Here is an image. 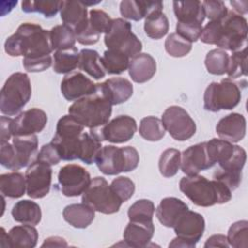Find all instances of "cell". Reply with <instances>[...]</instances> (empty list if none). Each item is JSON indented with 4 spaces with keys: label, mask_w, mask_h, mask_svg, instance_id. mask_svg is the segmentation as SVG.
<instances>
[{
    "label": "cell",
    "mask_w": 248,
    "mask_h": 248,
    "mask_svg": "<svg viewBox=\"0 0 248 248\" xmlns=\"http://www.w3.org/2000/svg\"><path fill=\"white\" fill-rule=\"evenodd\" d=\"M4 49L11 56L27 58L50 55L53 51L49 31L43 29L39 24L31 22L21 23L16 33L5 41Z\"/></svg>",
    "instance_id": "6da1fadb"
},
{
    "label": "cell",
    "mask_w": 248,
    "mask_h": 248,
    "mask_svg": "<svg viewBox=\"0 0 248 248\" xmlns=\"http://www.w3.org/2000/svg\"><path fill=\"white\" fill-rule=\"evenodd\" d=\"M179 189L193 203L202 207L228 202L232 193L223 183L199 174L182 177L179 181Z\"/></svg>",
    "instance_id": "7a4b0ae2"
},
{
    "label": "cell",
    "mask_w": 248,
    "mask_h": 248,
    "mask_svg": "<svg viewBox=\"0 0 248 248\" xmlns=\"http://www.w3.org/2000/svg\"><path fill=\"white\" fill-rule=\"evenodd\" d=\"M112 105L98 89L93 94L75 101L69 107V114L89 129L107 124L111 115Z\"/></svg>",
    "instance_id": "3957f363"
},
{
    "label": "cell",
    "mask_w": 248,
    "mask_h": 248,
    "mask_svg": "<svg viewBox=\"0 0 248 248\" xmlns=\"http://www.w3.org/2000/svg\"><path fill=\"white\" fill-rule=\"evenodd\" d=\"M0 110L4 115L18 114L31 98L32 88L29 77L25 73L12 74L1 89Z\"/></svg>",
    "instance_id": "277c9868"
},
{
    "label": "cell",
    "mask_w": 248,
    "mask_h": 248,
    "mask_svg": "<svg viewBox=\"0 0 248 248\" xmlns=\"http://www.w3.org/2000/svg\"><path fill=\"white\" fill-rule=\"evenodd\" d=\"M95 163L104 174L115 175L134 170L140 163V155L133 146L105 145L100 149Z\"/></svg>",
    "instance_id": "5b68a950"
},
{
    "label": "cell",
    "mask_w": 248,
    "mask_h": 248,
    "mask_svg": "<svg viewBox=\"0 0 248 248\" xmlns=\"http://www.w3.org/2000/svg\"><path fill=\"white\" fill-rule=\"evenodd\" d=\"M37 150L38 138L36 135L15 136L12 143L1 142L0 163L6 169L17 170L31 164Z\"/></svg>",
    "instance_id": "8992f818"
},
{
    "label": "cell",
    "mask_w": 248,
    "mask_h": 248,
    "mask_svg": "<svg viewBox=\"0 0 248 248\" xmlns=\"http://www.w3.org/2000/svg\"><path fill=\"white\" fill-rule=\"evenodd\" d=\"M241 81L227 78L219 82H211L203 95L204 109L212 112L230 110L235 108L241 99Z\"/></svg>",
    "instance_id": "52a82bcc"
},
{
    "label": "cell",
    "mask_w": 248,
    "mask_h": 248,
    "mask_svg": "<svg viewBox=\"0 0 248 248\" xmlns=\"http://www.w3.org/2000/svg\"><path fill=\"white\" fill-rule=\"evenodd\" d=\"M247 20L233 11L219 21L216 46L224 50L237 51L247 46Z\"/></svg>",
    "instance_id": "ba28073f"
},
{
    "label": "cell",
    "mask_w": 248,
    "mask_h": 248,
    "mask_svg": "<svg viewBox=\"0 0 248 248\" xmlns=\"http://www.w3.org/2000/svg\"><path fill=\"white\" fill-rule=\"evenodd\" d=\"M81 202L95 211L104 214H113L119 211L122 202L102 176L94 177L87 189L83 192Z\"/></svg>",
    "instance_id": "9c48e42d"
},
{
    "label": "cell",
    "mask_w": 248,
    "mask_h": 248,
    "mask_svg": "<svg viewBox=\"0 0 248 248\" xmlns=\"http://www.w3.org/2000/svg\"><path fill=\"white\" fill-rule=\"evenodd\" d=\"M105 45L108 49H117L130 58L140 53L142 44L140 39L132 32V25L124 18L112 19L111 25L104 37Z\"/></svg>",
    "instance_id": "30bf717a"
},
{
    "label": "cell",
    "mask_w": 248,
    "mask_h": 248,
    "mask_svg": "<svg viewBox=\"0 0 248 248\" xmlns=\"http://www.w3.org/2000/svg\"><path fill=\"white\" fill-rule=\"evenodd\" d=\"M172 228L176 237L169 247L194 248L203 234L205 222L202 214L187 209L178 217Z\"/></svg>",
    "instance_id": "8fae6325"
},
{
    "label": "cell",
    "mask_w": 248,
    "mask_h": 248,
    "mask_svg": "<svg viewBox=\"0 0 248 248\" xmlns=\"http://www.w3.org/2000/svg\"><path fill=\"white\" fill-rule=\"evenodd\" d=\"M161 120L166 131L176 140H187L196 133L195 121L179 106H170L166 108Z\"/></svg>",
    "instance_id": "7c38bea8"
},
{
    "label": "cell",
    "mask_w": 248,
    "mask_h": 248,
    "mask_svg": "<svg viewBox=\"0 0 248 248\" xmlns=\"http://www.w3.org/2000/svg\"><path fill=\"white\" fill-rule=\"evenodd\" d=\"M101 141L123 143L130 140L136 131L137 122L129 115H118L102 127L89 129Z\"/></svg>",
    "instance_id": "4fadbf2b"
},
{
    "label": "cell",
    "mask_w": 248,
    "mask_h": 248,
    "mask_svg": "<svg viewBox=\"0 0 248 248\" xmlns=\"http://www.w3.org/2000/svg\"><path fill=\"white\" fill-rule=\"evenodd\" d=\"M91 180L90 173L87 170L77 164H68L62 167L58 172L60 191L66 197L82 195Z\"/></svg>",
    "instance_id": "5bb4252c"
},
{
    "label": "cell",
    "mask_w": 248,
    "mask_h": 248,
    "mask_svg": "<svg viewBox=\"0 0 248 248\" xmlns=\"http://www.w3.org/2000/svg\"><path fill=\"white\" fill-rule=\"evenodd\" d=\"M51 166L36 160L25 171L26 193L32 199L46 197L51 186Z\"/></svg>",
    "instance_id": "9a60e30c"
},
{
    "label": "cell",
    "mask_w": 248,
    "mask_h": 248,
    "mask_svg": "<svg viewBox=\"0 0 248 248\" xmlns=\"http://www.w3.org/2000/svg\"><path fill=\"white\" fill-rule=\"evenodd\" d=\"M47 123L46 113L39 108H32L20 112L12 120V135L29 136L40 133Z\"/></svg>",
    "instance_id": "2e32d148"
},
{
    "label": "cell",
    "mask_w": 248,
    "mask_h": 248,
    "mask_svg": "<svg viewBox=\"0 0 248 248\" xmlns=\"http://www.w3.org/2000/svg\"><path fill=\"white\" fill-rule=\"evenodd\" d=\"M61 93L68 101H77L97 91V83L80 72L67 74L61 81Z\"/></svg>",
    "instance_id": "e0dca14e"
},
{
    "label": "cell",
    "mask_w": 248,
    "mask_h": 248,
    "mask_svg": "<svg viewBox=\"0 0 248 248\" xmlns=\"http://www.w3.org/2000/svg\"><path fill=\"white\" fill-rule=\"evenodd\" d=\"M206 151V141L189 146L181 154V170L186 175H196L212 168Z\"/></svg>",
    "instance_id": "ac0fdd59"
},
{
    "label": "cell",
    "mask_w": 248,
    "mask_h": 248,
    "mask_svg": "<svg viewBox=\"0 0 248 248\" xmlns=\"http://www.w3.org/2000/svg\"><path fill=\"white\" fill-rule=\"evenodd\" d=\"M216 133L221 140L232 143L238 142L245 137L246 119L240 113H230L219 120Z\"/></svg>",
    "instance_id": "d6986e66"
},
{
    "label": "cell",
    "mask_w": 248,
    "mask_h": 248,
    "mask_svg": "<svg viewBox=\"0 0 248 248\" xmlns=\"http://www.w3.org/2000/svg\"><path fill=\"white\" fill-rule=\"evenodd\" d=\"M60 16L63 24L72 28L75 35L82 31L89 22L87 8L82 1H63Z\"/></svg>",
    "instance_id": "ffe728a7"
},
{
    "label": "cell",
    "mask_w": 248,
    "mask_h": 248,
    "mask_svg": "<svg viewBox=\"0 0 248 248\" xmlns=\"http://www.w3.org/2000/svg\"><path fill=\"white\" fill-rule=\"evenodd\" d=\"M97 87L112 106L126 102L134 91L131 81L122 77L110 78L102 83H97Z\"/></svg>",
    "instance_id": "44dd1931"
},
{
    "label": "cell",
    "mask_w": 248,
    "mask_h": 248,
    "mask_svg": "<svg viewBox=\"0 0 248 248\" xmlns=\"http://www.w3.org/2000/svg\"><path fill=\"white\" fill-rule=\"evenodd\" d=\"M154 230L153 221H130L123 232L124 241L128 246L145 247L153 237Z\"/></svg>",
    "instance_id": "7402d4cb"
},
{
    "label": "cell",
    "mask_w": 248,
    "mask_h": 248,
    "mask_svg": "<svg viewBox=\"0 0 248 248\" xmlns=\"http://www.w3.org/2000/svg\"><path fill=\"white\" fill-rule=\"evenodd\" d=\"M128 71L135 82H146L156 73V61L150 54L140 52L130 59Z\"/></svg>",
    "instance_id": "603a6c76"
},
{
    "label": "cell",
    "mask_w": 248,
    "mask_h": 248,
    "mask_svg": "<svg viewBox=\"0 0 248 248\" xmlns=\"http://www.w3.org/2000/svg\"><path fill=\"white\" fill-rule=\"evenodd\" d=\"M189 209L188 205L175 197L164 198L156 208V217L167 228H172L178 217Z\"/></svg>",
    "instance_id": "cb8c5ba5"
},
{
    "label": "cell",
    "mask_w": 248,
    "mask_h": 248,
    "mask_svg": "<svg viewBox=\"0 0 248 248\" xmlns=\"http://www.w3.org/2000/svg\"><path fill=\"white\" fill-rule=\"evenodd\" d=\"M172 5L177 22L202 24L205 15L201 1H173Z\"/></svg>",
    "instance_id": "d4e9b609"
},
{
    "label": "cell",
    "mask_w": 248,
    "mask_h": 248,
    "mask_svg": "<svg viewBox=\"0 0 248 248\" xmlns=\"http://www.w3.org/2000/svg\"><path fill=\"white\" fill-rule=\"evenodd\" d=\"M66 222L77 229L87 228L95 218V210L86 203H72L63 209Z\"/></svg>",
    "instance_id": "484cf974"
},
{
    "label": "cell",
    "mask_w": 248,
    "mask_h": 248,
    "mask_svg": "<svg viewBox=\"0 0 248 248\" xmlns=\"http://www.w3.org/2000/svg\"><path fill=\"white\" fill-rule=\"evenodd\" d=\"M38 231L32 225L13 227L8 232V247L34 248L38 242Z\"/></svg>",
    "instance_id": "4316f807"
},
{
    "label": "cell",
    "mask_w": 248,
    "mask_h": 248,
    "mask_svg": "<svg viewBox=\"0 0 248 248\" xmlns=\"http://www.w3.org/2000/svg\"><path fill=\"white\" fill-rule=\"evenodd\" d=\"M12 216L16 222L36 226L41 222L42 211L39 204L31 200H21L12 208Z\"/></svg>",
    "instance_id": "83f0119b"
},
{
    "label": "cell",
    "mask_w": 248,
    "mask_h": 248,
    "mask_svg": "<svg viewBox=\"0 0 248 248\" xmlns=\"http://www.w3.org/2000/svg\"><path fill=\"white\" fill-rule=\"evenodd\" d=\"M0 191L3 197L17 199L26 191L25 175L18 171H11L0 175Z\"/></svg>",
    "instance_id": "f1b7e54d"
},
{
    "label": "cell",
    "mask_w": 248,
    "mask_h": 248,
    "mask_svg": "<svg viewBox=\"0 0 248 248\" xmlns=\"http://www.w3.org/2000/svg\"><path fill=\"white\" fill-rule=\"evenodd\" d=\"M78 68L95 79H100L107 74L102 64L101 56L94 49L83 48L79 51Z\"/></svg>",
    "instance_id": "f546056e"
},
{
    "label": "cell",
    "mask_w": 248,
    "mask_h": 248,
    "mask_svg": "<svg viewBox=\"0 0 248 248\" xmlns=\"http://www.w3.org/2000/svg\"><path fill=\"white\" fill-rule=\"evenodd\" d=\"M236 145L221 139H211L206 141V151L212 166H221L227 163L233 155Z\"/></svg>",
    "instance_id": "4dcf8cb0"
},
{
    "label": "cell",
    "mask_w": 248,
    "mask_h": 248,
    "mask_svg": "<svg viewBox=\"0 0 248 248\" xmlns=\"http://www.w3.org/2000/svg\"><path fill=\"white\" fill-rule=\"evenodd\" d=\"M79 52L76 46L56 50L53 55V71L57 74L72 73L78 65Z\"/></svg>",
    "instance_id": "1f68e13d"
},
{
    "label": "cell",
    "mask_w": 248,
    "mask_h": 248,
    "mask_svg": "<svg viewBox=\"0 0 248 248\" xmlns=\"http://www.w3.org/2000/svg\"><path fill=\"white\" fill-rule=\"evenodd\" d=\"M102 148V141L90 131L83 132L79 139L78 159L87 165L95 163L96 157Z\"/></svg>",
    "instance_id": "d6a6232c"
},
{
    "label": "cell",
    "mask_w": 248,
    "mask_h": 248,
    "mask_svg": "<svg viewBox=\"0 0 248 248\" xmlns=\"http://www.w3.org/2000/svg\"><path fill=\"white\" fill-rule=\"evenodd\" d=\"M101 59L107 74L119 75L128 69L131 58L120 50L107 49Z\"/></svg>",
    "instance_id": "836d02e7"
},
{
    "label": "cell",
    "mask_w": 248,
    "mask_h": 248,
    "mask_svg": "<svg viewBox=\"0 0 248 248\" xmlns=\"http://www.w3.org/2000/svg\"><path fill=\"white\" fill-rule=\"evenodd\" d=\"M143 27L145 34L149 38L159 40L169 31V19L163 11L154 12L145 17Z\"/></svg>",
    "instance_id": "e575fe53"
},
{
    "label": "cell",
    "mask_w": 248,
    "mask_h": 248,
    "mask_svg": "<svg viewBox=\"0 0 248 248\" xmlns=\"http://www.w3.org/2000/svg\"><path fill=\"white\" fill-rule=\"evenodd\" d=\"M50 44L53 50H60L75 46L77 41L75 32L65 24L55 25L49 30Z\"/></svg>",
    "instance_id": "d590c367"
},
{
    "label": "cell",
    "mask_w": 248,
    "mask_h": 248,
    "mask_svg": "<svg viewBox=\"0 0 248 248\" xmlns=\"http://www.w3.org/2000/svg\"><path fill=\"white\" fill-rule=\"evenodd\" d=\"M84 126L78 122L72 115L62 116L56 125V133L52 139L54 140H74L83 133Z\"/></svg>",
    "instance_id": "8d00e7d4"
},
{
    "label": "cell",
    "mask_w": 248,
    "mask_h": 248,
    "mask_svg": "<svg viewBox=\"0 0 248 248\" xmlns=\"http://www.w3.org/2000/svg\"><path fill=\"white\" fill-rule=\"evenodd\" d=\"M181 153L175 148H168L164 150L159 159V170L165 177L175 175L180 169Z\"/></svg>",
    "instance_id": "74e56055"
},
{
    "label": "cell",
    "mask_w": 248,
    "mask_h": 248,
    "mask_svg": "<svg viewBox=\"0 0 248 248\" xmlns=\"http://www.w3.org/2000/svg\"><path fill=\"white\" fill-rule=\"evenodd\" d=\"M139 132L144 140L157 141L164 138L166 129L160 118L155 116H146L140 120Z\"/></svg>",
    "instance_id": "f35d334b"
},
{
    "label": "cell",
    "mask_w": 248,
    "mask_h": 248,
    "mask_svg": "<svg viewBox=\"0 0 248 248\" xmlns=\"http://www.w3.org/2000/svg\"><path fill=\"white\" fill-rule=\"evenodd\" d=\"M229 54L224 49L215 48L208 51L204 60L207 72L216 76L226 74L229 65Z\"/></svg>",
    "instance_id": "ab89813d"
},
{
    "label": "cell",
    "mask_w": 248,
    "mask_h": 248,
    "mask_svg": "<svg viewBox=\"0 0 248 248\" xmlns=\"http://www.w3.org/2000/svg\"><path fill=\"white\" fill-rule=\"evenodd\" d=\"M63 1L39 0V1H22L21 10L25 13H40L46 17L54 16L62 8Z\"/></svg>",
    "instance_id": "60d3db41"
},
{
    "label": "cell",
    "mask_w": 248,
    "mask_h": 248,
    "mask_svg": "<svg viewBox=\"0 0 248 248\" xmlns=\"http://www.w3.org/2000/svg\"><path fill=\"white\" fill-rule=\"evenodd\" d=\"M155 206L153 202L147 199H141L135 202L128 209V217L130 221L150 222L152 221Z\"/></svg>",
    "instance_id": "b9f144b4"
},
{
    "label": "cell",
    "mask_w": 248,
    "mask_h": 248,
    "mask_svg": "<svg viewBox=\"0 0 248 248\" xmlns=\"http://www.w3.org/2000/svg\"><path fill=\"white\" fill-rule=\"evenodd\" d=\"M229 245L234 248H246L248 246V222L241 220L233 223L227 235Z\"/></svg>",
    "instance_id": "7bdbcfd3"
},
{
    "label": "cell",
    "mask_w": 248,
    "mask_h": 248,
    "mask_svg": "<svg viewBox=\"0 0 248 248\" xmlns=\"http://www.w3.org/2000/svg\"><path fill=\"white\" fill-rule=\"evenodd\" d=\"M230 78H238L247 75V51L246 47L233 51L229 58L227 73Z\"/></svg>",
    "instance_id": "ee69618b"
},
{
    "label": "cell",
    "mask_w": 248,
    "mask_h": 248,
    "mask_svg": "<svg viewBox=\"0 0 248 248\" xmlns=\"http://www.w3.org/2000/svg\"><path fill=\"white\" fill-rule=\"evenodd\" d=\"M165 48L170 56L183 57L191 51L192 43L174 32L167 37Z\"/></svg>",
    "instance_id": "f6af8a7d"
},
{
    "label": "cell",
    "mask_w": 248,
    "mask_h": 248,
    "mask_svg": "<svg viewBox=\"0 0 248 248\" xmlns=\"http://www.w3.org/2000/svg\"><path fill=\"white\" fill-rule=\"evenodd\" d=\"M119 8L124 18L139 21L146 16V0H124L120 2Z\"/></svg>",
    "instance_id": "bcb514c9"
},
{
    "label": "cell",
    "mask_w": 248,
    "mask_h": 248,
    "mask_svg": "<svg viewBox=\"0 0 248 248\" xmlns=\"http://www.w3.org/2000/svg\"><path fill=\"white\" fill-rule=\"evenodd\" d=\"M110 187L122 202L132 198L135 193V183L127 176L114 178L110 183Z\"/></svg>",
    "instance_id": "7dc6e473"
},
{
    "label": "cell",
    "mask_w": 248,
    "mask_h": 248,
    "mask_svg": "<svg viewBox=\"0 0 248 248\" xmlns=\"http://www.w3.org/2000/svg\"><path fill=\"white\" fill-rule=\"evenodd\" d=\"M112 18L103 10L92 9L89 12V23L99 34L107 33L111 25Z\"/></svg>",
    "instance_id": "c3c4849f"
},
{
    "label": "cell",
    "mask_w": 248,
    "mask_h": 248,
    "mask_svg": "<svg viewBox=\"0 0 248 248\" xmlns=\"http://www.w3.org/2000/svg\"><path fill=\"white\" fill-rule=\"evenodd\" d=\"M202 4L204 11V15L209 19V21L221 20L227 16L229 12L223 1L205 0L202 2Z\"/></svg>",
    "instance_id": "681fc988"
},
{
    "label": "cell",
    "mask_w": 248,
    "mask_h": 248,
    "mask_svg": "<svg viewBox=\"0 0 248 248\" xmlns=\"http://www.w3.org/2000/svg\"><path fill=\"white\" fill-rule=\"evenodd\" d=\"M213 179L223 183L232 192L240 185L242 172H233L218 168L213 173Z\"/></svg>",
    "instance_id": "f907efd6"
},
{
    "label": "cell",
    "mask_w": 248,
    "mask_h": 248,
    "mask_svg": "<svg viewBox=\"0 0 248 248\" xmlns=\"http://www.w3.org/2000/svg\"><path fill=\"white\" fill-rule=\"evenodd\" d=\"M37 160L49 166H53L57 165L62 159L57 146L50 141L49 143L44 144L41 147L39 153L37 154Z\"/></svg>",
    "instance_id": "816d5d0a"
},
{
    "label": "cell",
    "mask_w": 248,
    "mask_h": 248,
    "mask_svg": "<svg viewBox=\"0 0 248 248\" xmlns=\"http://www.w3.org/2000/svg\"><path fill=\"white\" fill-rule=\"evenodd\" d=\"M202 31V25L200 23H186V22H177L176 23V32L178 35L193 43L200 39Z\"/></svg>",
    "instance_id": "f5cc1de1"
},
{
    "label": "cell",
    "mask_w": 248,
    "mask_h": 248,
    "mask_svg": "<svg viewBox=\"0 0 248 248\" xmlns=\"http://www.w3.org/2000/svg\"><path fill=\"white\" fill-rule=\"evenodd\" d=\"M23 67L27 72L31 73H38L43 72L48 69L52 64V57L51 55H46L42 57H33L27 58L23 57Z\"/></svg>",
    "instance_id": "db71d44e"
},
{
    "label": "cell",
    "mask_w": 248,
    "mask_h": 248,
    "mask_svg": "<svg viewBox=\"0 0 248 248\" xmlns=\"http://www.w3.org/2000/svg\"><path fill=\"white\" fill-rule=\"evenodd\" d=\"M12 120L13 118L7 116H1V124H0V132H1V142L9 141L12 135Z\"/></svg>",
    "instance_id": "11a10c76"
},
{
    "label": "cell",
    "mask_w": 248,
    "mask_h": 248,
    "mask_svg": "<svg viewBox=\"0 0 248 248\" xmlns=\"http://www.w3.org/2000/svg\"><path fill=\"white\" fill-rule=\"evenodd\" d=\"M229 243L227 240V236L224 234H213L208 237L204 243L205 248L209 247H229Z\"/></svg>",
    "instance_id": "9f6ffc18"
},
{
    "label": "cell",
    "mask_w": 248,
    "mask_h": 248,
    "mask_svg": "<svg viewBox=\"0 0 248 248\" xmlns=\"http://www.w3.org/2000/svg\"><path fill=\"white\" fill-rule=\"evenodd\" d=\"M66 247L68 246L67 241L59 236H50L46 239H45L44 243L42 244V247Z\"/></svg>",
    "instance_id": "6f0895ef"
},
{
    "label": "cell",
    "mask_w": 248,
    "mask_h": 248,
    "mask_svg": "<svg viewBox=\"0 0 248 248\" xmlns=\"http://www.w3.org/2000/svg\"><path fill=\"white\" fill-rule=\"evenodd\" d=\"M230 3L234 8L236 14L242 16L247 13L248 2L246 0H244V1H230Z\"/></svg>",
    "instance_id": "680465c9"
}]
</instances>
